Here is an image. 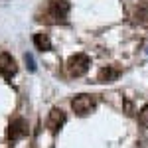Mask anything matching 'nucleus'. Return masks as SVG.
Here are the masks:
<instances>
[{
    "instance_id": "nucleus-1",
    "label": "nucleus",
    "mask_w": 148,
    "mask_h": 148,
    "mask_svg": "<svg viewBox=\"0 0 148 148\" xmlns=\"http://www.w3.org/2000/svg\"><path fill=\"white\" fill-rule=\"evenodd\" d=\"M89 67H91V59H89V56H85V53H75V56H71L67 59V73L71 77L85 75L89 71Z\"/></svg>"
},
{
    "instance_id": "nucleus-2",
    "label": "nucleus",
    "mask_w": 148,
    "mask_h": 148,
    "mask_svg": "<svg viewBox=\"0 0 148 148\" xmlns=\"http://www.w3.org/2000/svg\"><path fill=\"white\" fill-rule=\"evenodd\" d=\"M95 105H97V101H95V97L93 95H85V93H81V95H75L73 99H71V109L75 111L77 114H89L95 109Z\"/></svg>"
},
{
    "instance_id": "nucleus-3",
    "label": "nucleus",
    "mask_w": 148,
    "mask_h": 148,
    "mask_svg": "<svg viewBox=\"0 0 148 148\" xmlns=\"http://www.w3.org/2000/svg\"><path fill=\"white\" fill-rule=\"evenodd\" d=\"M8 138L10 140H18V138H22L28 134V125H26V121H24L22 116H14L12 119V123L8 125Z\"/></svg>"
},
{
    "instance_id": "nucleus-4",
    "label": "nucleus",
    "mask_w": 148,
    "mask_h": 148,
    "mask_svg": "<svg viewBox=\"0 0 148 148\" xmlns=\"http://www.w3.org/2000/svg\"><path fill=\"white\" fill-rule=\"evenodd\" d=\"M63 125H65V113L61 109H51V113L47 116V128L51 132H57Z\"/></svg>"
},
{
    "instance_id": "nucleus-5",
    "label": "nucleus",
    "mask_w": 148,
    "mask_h": 148,
    "mask_svg": "<svg viewBox=\"0 0 148 148\" xmlns=\"http://www.w3.org/2000/svg\"><path fill=\"white\" fill-rule=\"evenodd\" d=\"M16 73V61L10 53H0V75H4L6 79Z\"/></svg>"
},
{
    "instance_id": "nucleus-6",
    "label": "nucleus",
    "mask_w": 148,
    "mask_h": 148,
    "mask_svg": "<svg viewBox=\"0 0 148 148\" xmlns=\"http://www.w3.org/2000/svg\"><path fill=\"white\" fill-rule=\"evenodd\" d=\"M49 10H51V14L56 18H65L69 14V2L67 0H51Z\"/></svg>"
},
{
    "instance_id": "nucleus-7",
    "label": "nucleus",
    "mask_w": 148,
    "mask_h": 148,
    "mask_svg": "<svg viewBox=\"0 0 148 148\" xmlns=\"http://www.w3.org/2000/svg\"><path fill=\"white\" fill-rule=\"evenodd\" d=\"M119 75H121V71H119L116 67L107 65V67H103L101 71H99V77H97V79L101 81V83H111V81H114Z\"/></svg>"
},
{
    "instance_id": "nucleus-8",
    "label": "nucleus",
    "mask_w": 148,
    "mask_h": 148,
    "mask_svg": "<svg viewBox=\"0 0 148 148\" xmlns=\"http://www.w3.org/2000/svg\"><path fill=\"white\" fill-rule=\"evenodd\" d=\"M34 44H36V47L42 49V51H49V49H51V42H49L47 34H36L34 36Z\"/></svg>"
},
{
    "instance_id": "nucleus-9",
    "label": "nucleus",
    "mask_w": 148,
    "mask_h": 148,
    "mask_svg": "<svg viewBox=\"0 0 148 148\" xmlns=\"http://www.w3.org/2000/svg\"><path fill=\"white\" fill-rule=\"evenodd\" d=\"M138 123H140V126L148 128V105H144V107L140 109V113H138Z\"/></svg>"
},
{
    "instance_id": "nucleus-10",
    "label": "nucleus",
    "mask_w": 148,
    "mask_h": 148,
    "mask_svg": "<svg viewBox=\"0 0 148 148\" xmlns=\"http://www.w3.org/2000/svg\"><path fill=\"white\" fill-rule=\"evenodd\" d=\"M24 59H26V63H28V69H30V71H34V69H36V65H34V57L30 56V53H26V56H24Z\"/></svg>"
}]
</instances>
